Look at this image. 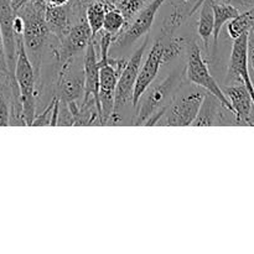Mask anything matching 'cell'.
<instances>
[{
    "label": "cell",
    "instance_id": "44dd1931",
    "mask_svg": "<svg viewBox=\"0 0 254 254\" xmlns=\"http://www.w3.org/2000/svg\"><path fill=\"white\" fill-rule=\"evenodd\" d=\"M148 1L150 0H114V4L126 16L127 26H128L131 20L135 17V15Z\"/></svg>",
    "mask_w": 254,
    "mask_h": 254
},
{
    "label": "cell",
    "instance_id": "9c48e42d",
    "mask_svg": "<svg viewBox=\"0 0 254 254\" xmlns=\"http://www.w3.org/2000/svg\"><path fill=\"white\" fill-rule=\"evenodd\" d=\"M91 29L86 21V17L74 22L64 39L57 42L55 46L54 54L56 56L59 64L68 61L73 57L78 56L83 50H86L87 45L92 41Z\"/></svg>",
    "mask_w": 254,
    "mask_h": 254
},
{
    "label": "cell",
    "instance_id": "52a82bcc",
    "mask_svg": "<svg viewBox=\"0 0 254 254\" xmlns=\"http://www.w3.org/2000/svg\"><path fill=\"white\" fill-rule=\"evenodd\" d=\"M77 56L61 64L55 84V97L60 102H81L84 94L83 61L76 66Z\"/></svg>",
    "mask_w": 254,
    "mask_h": 254
},
{
    "label": "cell",
    "instance_id": "4fadbf2b",
    "mask_svg": "<svg viewBox=\"0 0 254 254\" xmlns=\"http://www.w3.org/2000/svg\"><path fill=\"white\" fill-rule=\"evenodd\" d=\"M236 116L237 126H254V104L245 84H228L223 88Z\"/></svg>",
    "mask_w": 254,
    "mask_h": 254
},
{
    "label": "cell",
    "instance_id": "3957f363",
    "mask_svg": "<svg viewBox=\"0 0 254 254\" xmlns=\"http://www.w3.org/2000/svg\"><path fill=\"white\" fill-rule=\"evenodd\" d=\"M206 93L207 91L196 84L190 83L186 87L183 83L156 126H192Z\"/></svg>",
    "mask_w": 254,
    "mask_h": 254
},
{
    "label": "cell",
    "instance_id": "7a4b0ae2",
    "mask_svg": "<svg viewBox=\"0 0 254 254\" xmlns=\"http://www.w3.org/2000/svg\"><path fill=\"white\" fill-rule=\"evenodd\" d=\"M24 20V40L27 56L34 66L35 73L39 78L42 64V55L52 36L46 22V2L44 0H30L16 11Z\"/></svg>",
    "mask_w": 254,
    "mask_h": 254
},
{
    "label": "cell",
    "instance_id": "d4e9b609",
    "mask_svg": "<svg viewBox=\"0 0 254 254\" xmlns=\"http://www.w3.org/2000/svg\"><path fill=\"white\" fill-rule=\"evenodd\" d=\"M46 2V5L49 6H62V5L68 4L71 0H44Z\"/></svg>",
    "mask_w": 254,
    "mask_h": 254
},
{
    "label": "cell",
    "instance_id": "e0dca14e",
    "mask_svg": "<svg viewBox=\"0 0 254 254\" xmlns=\"http://www.w3.org/2000/svg\"><path fill=\"white\" fill-rule=\"evenodd\" d=\"M213 26H215V17H213L211 0H203L200 6V15L197 20V34L202 40L206 51H208L210 39L213 35Z\"/></svg>",
    "mask_w": 254,
    "mask_h": 254
},
{
    "label": "cell",
    "instance_id": "9a60e30c",
    "mask_svg": "<svg viewBox=\"0 0 254 254\" xmlns=\"http://www.w3.org/2000/svg\"><path fill=\"white\" fill-rule=\"evenodd\" d=\"M83 72H84V94L83 98H94L99 104V60L96 50V42L92 41L87 45L83 56Z\"/></svg>",
    "mask_w": 254,
    "mask_h": 254
},
{
    "label": "cell",
    "instance_id": "8992f818",
    "mask_svg": "<svg viewBox=\"0 0 254 254\" xmlns=\"http://www.w3.org/2000/svg\"><path fill=\"white\" fill-rule=\"evenodd\" d=\"M148 42L149 37L146 35L143 44L140 45L139 49H136L134 51L130 59L127 61V64L123 68V71L119 74L118 82H117L116 96H114V112L112 116H116L118 118H121L118 116L121 109L126 108L128 104H130L133 102L134 86H135L136 77H138L139 69H140L141 62H143L144 52H145L146 46H148Z\"/></svg>",
    "mask_w": 254,
    "mask_h": 254
},
{
    "label": "cell",
    "instance_id": "7402d4cb",
    "mask_svg": "<svg viewBox=\"0 0 254 254\" xmlns=\"http://www.w3.org/2000/svg\"><path fill=\"white\" fill-rule=\"evenodd\" d=\"M55 102H56V97L54 96L52 101L50 102L49 106L44 109V112L35 116L32 126H54Z\"/></svg>",
    "mask_w": 254,
    "mask_h": 254
},
{
    "label": "cell",
    "instance_id": "83f0119b",
    "mask_svg": "<svg viewBox=\"0 0 254 254\" xmlns=\"http://www.w3.org/2000/svg\"><path fill=\"white\" fill-rule=\"evenodd\" d=\"M221 1H226V2H232L233 0H221ZM242 2V5H246V6H253L254 5V0H240Z\"/></svg>",
    "mask_w": 254,
    "mask_h": 254
},
{
    "label": "cell",
    "instance_id": "30bf717a",
    "mask_svg": "<svg viewBox=\"0 0 254 254\" xmlns=\"http://www.w3.org/2000/svg\"><path fill=\"white\" fill-rule=\"evenodd\" d=\"M163 64L164 45L161 42V40L158 39L154 42L153 46L150 47V50H149L148 56H146L144 64L141 62L140 69H139V73L138 77H136L135 86H134L133 91V102H131V106L134 108H136V104H138L139 99H140L144 91L155 81Z\"/></svg>",
    "mask_w": 254,
    "mask_h": 254
},
{
    "label": "cell",
    "instance_id": "5b68a950",
    "mask_svg": "<svg viewBox=\"0 0 254 254\" xmlns=\"http://www.w3.org/2000/svg\"><path fill=\"white\" fill-rule=\"evenodd\" d=\"M186 64H185V74L186 78L190 83L196 84L201 87L208 93L213 94L226 108L233 112L231 103L228 102L225 92L221 88L220 84L215 79V77L211 74L208 68L207 62L205 61L202 56L201 47L195 41H186Z\"/></svg>",
    "mask_w": 254,
    "mask_h": 254
},
{
    "label": "cell",
    "instance_id": "4316f807",
    "mask_svg": "<svg viewBox=\"0 0 254 254\" xmlns=\"http://www.w3.org/2000/svg\"><path fill=\"white\" fill-rule=\"evenodd\" d=\"M27 1H30V0H11V6L12 9H14V11L16 12L17 10H19L22 5L26 4Z\"/></svg>",
    "mask_w": 254,
    "mask_h": 254
},
{
    "label": "cell",
    "instance_id": "277c9868",
    "mask_svg": "<svg viewBox=\"0 0 254 254\" xmlns=\"http://www.w3.org/2000/svg\"><path fill=\"white\" fill-rule=\"evenodd\" d=\"M14 77L19 87L22 104V119L25 126H32L36 116V73L27 56L22 36H16V62Z\"/></svg>",
    "mask_w": 254,
    "mask_h": 254
},
{
    "label": "cell",
    "instance_id": "5bb4252c",
    "mask_svg": "<svg viewBox=\"0 0 254 254\" xmlns=\"http://www.w3.org/2000/svg\"><path fill=\"white\" fill-rule=\"evenodd\" d=\"M14 15L15 11L11 6V0H0V30L4 41L7 69L11 74H14L16 62V35L12 29Z\"/></svg>",
    "mask_w": 254,
    "mask_h": 254
},
{
    "label": "cell",
    "instance_id": "d6986e66",
    "mask_svg": "<svg viewBox=\"0 0 254 254\" xmlns=\"http://www.w3.org/2000/svg\"><path fill=\"white\" fill-rule=\"evenodd\" d=\"M108 7V5H106L102 1H92L87 5L84 17H86L87 24H88L89 29H91V34L93 39H96L97 35L103 29L104 15H106Z\"/></svg>",
    "mask_w": 254,
    "mask_h": 254
},
{
    "label": "cell",
    "instance_id": "ba28073f",
    "mask_svg": "<svg viewBox=\"0 0 254 254\" xmlns=\"http://www.w3.org/2000/svg\"><path fill=\"white\" fill-rule=\"evenodd\" d=\"M248 41H250V32L233 40L226 83L245 84L254 104V83L251 78L250 64H248Z\"/></svg>",
    "mask_w": 254,
    "mask_h": 254
},
{
    "label": "cell",
    "instance_id": "cb8c5ba5",
    "mask_svg": "<svg viewBox=\"0 0 254 254\" xmlns=\"http://www.w3.org/2000/svg\"><path fill=\"white\" fill-rule=\"evenodd\" d=\"M248 64L254 72V32H250V41H248Z\"/></svg>",
    "mask_w": 254,
    "mask_h": 254
},
{
    "label": "cell",
    "instance_id": "7c38bea8",
    "mask_svg": "<svg viewBox=\"0 0 254 254\" xmlns=\"http://www.w3.org/2000/svg\"><path fill=\"white\" fill-rule=\"evenodd\" d=\"M192 126H237V121L232 111L226 108L213 94L207 92Z\"/></svg>",
    "mask_w": 254,
    "mask_h": 254
},
{
    "label": "cell",
    "instance_id": "ac0fdd59",
    "mask_svg": "<svg viewBox=\"0 0 254 254\" xmlns=\"http://www.w3.org/2000/svg\"><path fill=\"white\" fill-rule=\"evenodd\" d=\"M227 32L232 40L242 36L243 34L254 30V10L253 6L247 9L246 11L240 12L236 17L227 22Z\"/></svg>",
    "mask_w": 254,
    "mask_h": 254
},
{
    "label": "cell",
    "instance_id": "8fae6325",
    "mask_svg": "<svg viewBox=\"0 0 254 254\" xmlns=\"http://www.w3.org/2000/svg\"><path fill=\"white\" fill-rule=\"evenodd\" d=\"M119 73L116 67L108 61H99V89L98 98L101 104L102 124H108L114 112V96Z\"/></svg>",
    "mask_w": 254,
    "mask_h": 254
},
{
    "label": "cell",
    "instance_id": "2e32d148",
    "mask_svg": "<svg viewBox=\"0 0 254 254\" xmlns=\"http://www.w3.org/2000/svg\"><path fill=\"white\" fill-rule=\"evenodd\" d=\"M213 10V17H215V26H213V41H215V47H217L218 37H220L222 27L227 24L230 20L237 16L241 10L235 6L231 2L221 1V0H211Z\"/></svg>",
    "mask_w": 254,
    "mask_h": 254
},
{
    "label": "cell",
    "instance_id": "6da1fadb",
    "mask_svg": "<svg viewBox=\"0 0 254 254\" xmlns=\"http://www.w3.org/2000/svg\"><path fill=\"white\" fill-rule=\"evenodd\" d=\"M185 69L181 72L174 71L158 83H151L144 91L139 99L138 112L135 113L131 124L133 126H156L163 117L170 102L181 84L184 83ZM136 109V108H135Z\"/></svg>",
    "mask_w": 254,
    "mask_h": 254
},
{
    "label": "cell",
    "instance_id": "603a6c76",
    "mask_svg": "<svg viewBox=\"0 0 254 254\" xmlns=\"http://www.w3.org/2000/svg\"><path fill=\"white\" fill-rule=\"evenodd\" d=\"M12 29H14L16 36H22V34H24V20L16 12H15L14 17H12Z\"/></svg>",
    "mask_w": 254,
    "mask_h": 254
},
{
    "label": "cell",
    "instance_id": "484cf974",
    "mask_svg": "<svg viewBox=\"0 0 254 254\" xmlns=\"http://www.w3.org/2000/svg\"><path fill=\"white\" fill-rule=\"evenodd\" d=\"M77 1L82 2V4H84V5H88L89 2H92V1H102V2H104L106 5H108L109 7L116 6V4H114V0H77Z\"/></svg>",
    "mask_w": 254,
    "mask_h": 254
},
{
    "label": "cell",
    "instance_id": "ffe728a7",
    "mask_svg": "<svg viewBox=\"0 0 254 254\" xmlns=\"http://www.w3.org/2000/svg\"><path fill=\"white\" fill-rule=\"evenodd\" d=\"M127 27V20L123 12L118 9L117 6L108 7L104 15L103 21V29L108 34L113 35L114 39L123 31Z\"/></svg>",
    "mask_w": 254,
    "mask_h": 254
}]
</instances>
